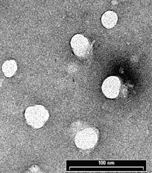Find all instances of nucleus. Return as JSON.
<instances>
[{"label": "nucleus", "mask_w": 152, "mask_h": 173, "mask_svg": "<svg viewBox=\"0 0 152 173\" xmlns=\"http://www.w3.org/2000/svg\"><path fill=\"white\" fill-rule=\"evenodd\" d=\"M118 20L117 14L115 12L108 11L102 16L101 21L103 26L107 29L111 28L116 24Z\"/></svg>", "instance_id": "nucleus-5"}, {"label": "nucleus", "mask_w": 152, "mask_h": 173, "mask_svg": "<svg viewBox=\"0 0 152 173\" xmlns=\"http://www.w3.org/2000/svg\"><path fill=\"white\" fill-rule=\"evenodd\" d=\"M120 86V83L119 78L116 76H111L104 81L102 89L106 97L113 99L118 95Z\"/></svg>", "instance_id": "nucleus-3"}, {"label": "nucleus", "mask_w": 152, "mask_h": 173, "mask_svg": "<svg viewBox=\"0 0 152 173\" xmlns=\"http://www.w3.org/2000/svg\"><path fill=\"white\" fill-rule=\"evenodd\" d=\"M97 135L94 130L91 128L85 129L78 133L75 139L76 146L82 149L93 147L97 142Z\"/></svg>", "instance_id": "nucleus-2"}, {"label": "nucleus", "mask_w": 152, "mask_h": 173, "mask_svg": "<svg viewBox=\"0 0 152 173\" xmlns=\"http://www.w3.org/2000/svg\"><path fill=\"white\" fill-rule=\"evenodd\" d=\"M25 116L28 125L34 128L39 129L42 127L48 119L49 114L44 106L36 105L27 108Z\"/></svg>", "instance_id": "nucleus-1"}, {"label": "nucleus", "mask_w": 152, "mask_h": 173, "mask_svg": "<svg viewBox=\"0 0 152 173\" xmlns=\"http://www.w3.org/2000/svg\"><path fill=\"white\" fill-rule=\"evenodd\" d=\"M2 69L5 75L7 77H10L16 72L17 66L15 61L11 60L5 61L2 65Z\"/></svg>", "instance_id": "nucleus-6"}, {"label": "nucleus", "mask_w": 152, "mask_h": 173, "mask_svg": "<svg viewBox=\"0 0 152 173\" xmlns=\"http://www.w3.org/2000/svg\"><path fill=\"white\" fill-rule=\"evenodd\" d=\"M71 45L74 54L79 57H83L86 55L89 46L88 39L80 34H76L73 36Z\"/></svg>", "instance_id": "nucleus-4"}]
</instances>
